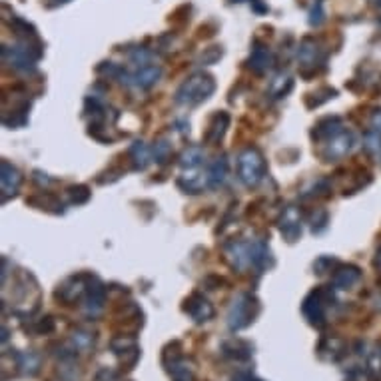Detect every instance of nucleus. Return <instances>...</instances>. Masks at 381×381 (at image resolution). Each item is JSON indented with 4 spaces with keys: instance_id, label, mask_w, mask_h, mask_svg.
<instances>
[{
    "instance_id": "f257e3e1",
    "label": "nucleus",
    "mask_w": 381,
    "mask_h": 381,
    "mask_svg": "<svg viewBox=\"0 0 381 381\" xmlns=\"http://www.w3.org/2000/svg\"><path fill=\"white\" fill-rule=\"evenodd\" d=\"M216 88L214 84V78L204 74V72H198L190 76L188 80L182 84L178 92H176V102L178 104H184V106H196L200 102L208 100L210 94Z\"/></svg>"
},
{
    "instance_id": "f03ea898",
    "label": "nucleus",
    "mask_w": 381,
    "mask_h": 381,
    "mask_svg": "<svg viewBox=\"0 0 381 381\" xmlns=\"http://www.w3.org/2000/svg\"><path fill=\"white\" fill-rule=\"evenodd\" d=\"M260 311V303L258 300L251 296V293H240L234 303H231L230 313H228V325H230L231 331L244 330L248 328L254 318L258 315Z\"/></svg>"
},
{
    "instance_id": "7ed1b4c3",
    "label": "nucleus",
    "mask_w": 381,
    "mask_h": 381,
    "mask_svg": "<svg viewBox=\"0 0 381 381\" xmlns=\"http://www.w3.org/2000/svg\"><path fill=\"white\" fill-rule=\"evenodd\" d=\"M238 166H240V178L246 186H258L263 180L266 162L256 148H248V150L241 152Z\"/></svg>"
},
{
    "instance_id": "20e7f679",
    "label": "nucleus",
    "mask_w": 381,
    "mask_h": 381,
    "mask_svg": "<svg viewBox=\"0 0 381 381\" xmlns=\"http://www.w3.org/2000/svg\"><path fill=\"white\" fill-rule=\"evenodd\" d=\"M330 300L331 296L328 290L311 291L310 296L306 298L301 310H303V315L310 320L311 325H315V328H323L325 325V303Z\"/></svg>"
},
{
    "instance_id": "39448f33",
    "label": "nucleus",
    "mask_w": 381,
    "mask_h": 381,
    "mask_svg": "<svg viewBox=\"0 0 381 381\" xmlns=\"http://www.w3.org/2000/svg\"><path fill=\"white\" fill-rule=\"evenodd\" d=\"M184 310H186V313L190 315L192 320L198 321V323H204V321H208L214 318V308H212V303L206 300L204 296H200V293L190 296V300L186 301Z\"/></svg>"
},
{
    "instance_id": "423d86ee",
    "label": "nucleus",
    "mask_w": 381,
    "mask_h": 381,
    "mask_svg": "<svg viewBox=\"0 0 381 381\" xmlns=\"http://www.w3.org/2000/svg\"><path fill=\"white\" fill-rule=\"evenodd\" d=\"M351 148H353V134L341 130L340 134H335V136L331 138L328 148L323 152V156H325L328 160H338V158H343Z\"/></svg>"
},
{
    "instance_id": "0eeeda50",
    "label": "nucleus",
    "mask_w": 381,
    "mask_h": 381,
    "mask_svg": "<svg viewBox=\"0 0 381 381\" xmlns=\"http://www.w3.org/2000/svg\"><path fill=\"white\" fill-rule=\"evenodd\" d=\"M280 231L281 236H286L288 241H296L300 238L301 234V220H300V212L296 208H288L283 212L280 220Z\"/></svg>"
},
{
    "instance_id": "6e6552de",
    "label": "nucleus",
    "mask_w": 381,
    "mask_h": 381,
    "mask_svg": "<svg viewBox=\"0 0 381 381\" xmlns=\"http://www.w3.org/2000/svg\"><path fill=\"white\" fill-rule=\"evenodd\" d=\"M160 74V66L148 64V66H140L138 72H136L134 76H130V80L136 88H150V86H154V84L158 82Z\"/></svg>"
},
{
    "instance_id": "1a4fd4ad",
    "label": "nucleus",
    "mask_w": 381,
    "mask_h": 381,
    "mask_svg": "<svg viewBox=\"0 0 381 381\" xmlns=\"http://www.w3.org/2000/svg\"><path fill=\"white\" fill-rule=\"evenodd\" d=\"M168 371L174 377V381H192L194 380V367L188 360H184L180 353H176V357L168 363Z\"/></svg>"
},
{
    "instance_id": "9d476101",
    "label": "nucleus",
    "mask_w": 381,
    "mask_h": 381,
    "mask_svg": "<svg viewBox=\"0 0 381 381\" xmlns=\"http://www.w3.org/2000/svg\"><path fill=\"white\" fill-rule=\"evenodd\" d=\"M21 172L16 170L14 166H11L9 162H2V192H4V200H6V194H12L19 190L21 186Z\"/></svg>"
},
{
    "instance_id": "9b49d317",
    "label": "nucleus",
    "mask_w": 381,
    "mask_h": 381,
    "mask_svg": "<svg viewBox=\"0 0 381 381\" xmlns=\"http://www.w3.org/2000/svg\"><path fill=\"white\" fill-rule=\"evenodd\" d=\"M365 148L370 152L381 148V110H375L371 116L370 130L365 134Z\"/></svg>"
},
{
    "instance_id": "f8f14e48",
    "label": "nucleus",
    "mask_w": 381,
    "mask_h": 381,
    "mask_svg": "<svg viewBox=\"0 0 381 381\" xmlns=\"http://www.w3.org/2000/svg\"><path fill=\"white\" fill-rule=\"evenodd\" d=\"M320 46L313 38H303L300 44V51H298V58L303 66H315V62L320 58Z\"/></svg>"
},
{
    "instance_id": "ddd939ff",
    "label": "nucleus",
    "mask_w": 381,
    "mask_h": 381,
    "mask_svg": "<svg viewBox=\"0 0 381 381\" xmlns=\"http://www.w3.org/2000/svg\"><path fill=\"white\" fill-rule=\"evenodd\" d=\"M361 278L360 270L355 266H348V268H341V270L335 271L333 276V286L340 288V290H348L353 283H357Z\"/></svg>"
},
{
    "instance_id": "4468645a",
    "label": "nucleus",
    "mask_w": 381,
    "mask_h": 381,
    "mask_svg": "<svg viewBox=\"0 0 381 381\" xmlns=\"http://www.w3.org/2000/svg\"><path fill=\"white\" fill-rule=\"evenodd\" d=\"M341 132V124L340 118L338 116H333V118H325V120H321L318 126H315V130H313V138L315 140H323V138H333L335 134H340Z\"/></svg>"
},
{
    "instance_id": "2eb2a0df",
    "label": "nucleus",
    "mask_w": 381,
    "mask_h": 381,
    "mask_svg": "<svg viewBox=\"0 0 381 381\" xmlns=\"http://www.w3.org/2000/svg\"><path fill=\"white\" fill-rule=\"evenodd\" d=\"M271 66V54L270 51L266 48V46H258V48H254L250 56V68L254 72H266Z\"/></svg>"
},
{
    "instance_id": "dca6fc26",
    "label": "nucleus",
    "mask_w": 381,
    "mask_h": 381,
    "mask_svg": "<svg viewBox=\"0 0 381 381\" xmlns=\"http://www.w3.org/2000/svg\"><path fill=\"white\" fill-rule=\"evenodd\" d=\"M226 174H228V162L224 156L212 162L210 170H208V180H210L212 188H218L221 182L226 180Z\"/></svg>"
},
{
    "instance_id": "f3484780",
    "label": "nucleus",
    "mask_w": 381,
    "mask_h": 381,
    "mask_svg": "<svg viewBox=\"0 0 381 381\" xmlns=\"http://www.w3.org/2000/svg\"><path fill=\"white\" fill-rule=\"evenodd\" d=\"M228 122H230V116L228 114H218L214 122H212L210 130L206 134V140L210 142V144H216V142L221 140V136H224V132H226V126H228Z\"/></svg>"
},
{
    "instance_id": "a211bd4d",
    "label": "nucleus",
    "mask_w": 381,
    "mask_h": 381,
    "mask_svg": "<svg viewBox=\"0 0 381 381\" xmlns=\"http://www.w3.org/2000/svg\"><path fill=\"white\" fill-rule=\"evenodd\" d=\"M19 365H21L22 373L34 375V373H38V370H41V357H38L36 353H31V351H28L26 355H22Z\"/></svg>"
},
{
    "instance_id": "6ab92c4d",
    "label": "nucleus",
    "mask_w": 381,
    "mask_h": 381,
    "mask_svg": "<svg viewBox=\"0 0 381 381\" xmlns=\"http://www.w3.org/2000/svg\"><path fill=\"white\" fill-rule=\"evenodd\" d=\"M291 88V78L290 76H286V74H280L276 80L271 82L270 86V94L273 98H281L283 94H288Z\"/></svg>"
},
{
    "instance_id": "aec40b11",
    "label": "nucleus",
    "mask_w": 381,
    "mask_h": 381,
    "mask_svg": "<svg viewBox=\"0 0 381 381\" xmlns=\"http://www.w3.org/2000/svg\"><path fill=\"white\" fill-rule=\"evenodd\" d=\"M202 160H204L202 148H190V150L184 152V156H182V166L188 168V170H190V168H198Z\"/></svg>"
},
{
    "instance_id": "412c9836",
    "label": "nucleus",
    "mask_w": 381,
    "mask_h": 381,
    "mask_svg": "<svg viewBox=\"0 0 381 381\" xmlns=\"http://www.w3.org/2000/svg\"><path fill=\"white\" fill-rule=\"evenodd\" d=\"M132 154H134V158H136V168H138V170H144V168L148 166V162H150L148 148H146L142 142H136V144L132 146Z\"/></svg>"
},
{
    "instance_id": "4be33fe9",
    "label": "nucleus",
    "mask_w": 381,
    "mask_h": 381,
    "mask_svg": "<svg viewBox=\"0 0 381 381\" xmlns=\"http://www.w3.org/2000/svg\"><path fill=\"white\" fill-rule=\"evenodd\" d=\"M72 341H74V350H90L92 345H94L92 333H86V331H76Z\"/></svg>"
},
{
    "instance_id": "5701e85b",
    "label": "nucleus",
    "mask_w": 381,
    "mask_h": 381,
    "mask_svg": "<svg viewBox=\"0 0 381 381\" xmlns=\"http://www.w3.org/2000/svg\"><path fill=\"white\" fill-rule=\"evenodd\" d=\"M170 150V144L168 142H158L156 146H154V156H156V160L164 162V156L168 154Z\"/></svg>"
},
{
    "instance_id": "b1692460",
    "label": "nucleus",
    "mask_w": 381,
    "mask_h": 381,
    "mask_svg": "<svg viewBox=\"0 0 381 381\" xmlns=\"http://www.w3.org/2000/svg\"><path fill=\"white\" fill-rule=\"evenodd\" d=\"M54 330V321L51 320V318H44V321H41V323H38V325H36V331H44V333H46V331H52Z\"/></svg>"
},
{
    "instance_id": "393cba45",
    "label": "nucleus",
    "mask_w": 381,
    "mask_h": 381,
    "mask_svg": "<svg viewBox=\"0 0 381 381\" xmlns=\"http://www.w3.org/2000/svg\"><path fill=\"white\" fill-rule=\"evenodd\" d=\"M321 21H323V16H321V2H318V11L313 9L310 22L313 24V26H318V24H321Z\"/></svg>"
},
{
    "instance_id": "a878e982",
    "label": "nucleus",
    "mask_w": 381,
    "mask_h": 381,
    "mask_svg": "<svg viewBox=\"0 0 381 381\" xmlns=\"http://www.w3.org/2000/svg\"><path fill=\"white\" fill-rule=\"evenodd\" d=\"M377 266H380V268H381V250L377 251Z\"/></svg>"
},
{
    "instance_id": "bb28decb",
    "label": "nucleus",
    "mask_w": 381,
    "mask_h": 381,
    "mask_svg": "<svg viewBox=\"0 0 381 381\" xmlns=\"http://www.w3.org/2000/svg\"><path fill=\"white\" fill-rule=\"evenodd\" d=\"M375 4H377V9L381 11V0H375Z\"/></svg>"
},
{
    "instance_id": "cd10ccee",
    "label": "nucleus",
    "mask_w": 381,
    "mask_h": 381,
    "mask_svg": "<svg viewBox=\"0 0 381 381\" xmlns=\"http://www.w3.org/2000/svg\"><path fill=\"white\" fill-rule=\"evenodd\" d=\"M58 2H68V0H58Z\"/></svg>"
}]
</instances>
